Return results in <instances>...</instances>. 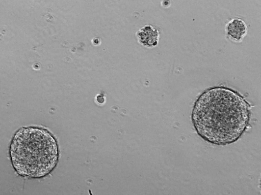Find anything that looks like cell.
Returning <instances> with one entry per match:
<instances>
[{"mask_svg": "<svg viewBox=\"0 0 261 195\" xmlns=\"http://www.w3.org/2000/svg\"><path fill=\"white\" fill-rule=\"evenodd\" d=\"M250 106L237 92L224 87L207 90L196 100L192 113L194 128L203 139L226 145L236 141L246 129Z\"/></svg>", "mask_w": 261, "mask_h": 195, "instance_id": "obj_1", "label": "cell"}, {"mask_svg": "<svg viewBox=\"0 0 261 195\" xmlns=\"http://www.w3.org/2000/svg\"><path fill=\"white\" fill-rule=\"evenodd\" d=\"M56 142L46 131L22 128L12 141L10 155L17 173L30 177H41L55 167L58 156Z\"/></svg>", "mask_w": 261, "mask_h": 195, "instance_id": "obj_2", "label": "cell"}, {"mask_svg": "<svg viewBox=\"0 0 261 195\" xmlns=\"http://www.w3.org/2000/svg\"><path fill=\"white\" fill-rule=\"evenodd\" d=\"M225 32L229 39L236 42H240L246 35L247 27L242 19L235 18L226 24Z\"/></svg>", "mask_w": 261, "mask_h": 195, "instance_id": "obj_3", "label": "cell"}, {"mask_svg": "<svg viewBox=\"0 0 261 195\" xmlns=\"http://www.w3.org/2000/svg\"><path fill=\"white\" fill-rule=\"evenodd\" d=\"M138 42L143 46L152 48L156 46L159 41V30L151 25H146L140 29L136 34Z\"/></svg>", "mask_w": 261, "mask_h": 195, "instance_id": "obj_4", "label": "cell"}]
</instances>
